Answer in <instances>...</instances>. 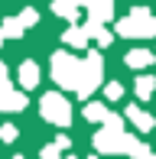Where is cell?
<instances>
[{
    "label": "cell",
    "mask_w": 156,
    "mask_h": 159,
    "mask_svg": "<svg viewBox=\"0 0 156 159\" xmlns=\"http://www.w3.org/2000/svg\"><path fill=\"white\" fill-rule=\"evenodd\" d=\"M39 111H42V117H46V120H52L55 127H68V124H72V104H68L62 94H55V91L42 94Z\"/></svg>",
    "instance_id": "277c9868"
},
{
    "label": "cell",
    "mask_w": 156,
    "mask_h": 159,
    "mask_svg": "<svg viewBox=\"0 0 156 159\" xmlns=\"http://www.w3.org/2000/svg\"><path fill=\"white\" fill-rule=\"evenodd\" d=\"M88 30H85V26H81V30H68L65 33V42H68V46H78V49H85V46H88Z\"/></svg>",
    "instance_id": "8fae6325"
},
{
    "label": "cell",
    "mask_w": 156,
    "mask_h": 159,
    "mask_svg": "<svg viewBox=\"0 0 156 159\" xmlns=\"http://www.w3.org/2000/svg\"><path fill=\"white\" fill-rule=\"evenodd\" d=\"M153 159H156V156H153Z\"/></svg>",
    "instance_id": "44dd1931"
},
{
    "label": "cell",
    "mask_w": 156,
    "mask_h": 159,
    "mask_svg": "<svg viewBox=\"0 0 156 159\" xmlns=\"http://www.w3.org/2000/svg\"><path fill=\"white\" fill-rule=\"evenodd\" d=\"M101 84V52H88L81 68V84H78V98H88L91 91Z\"/></svg>",
    "instance_id": "8992f818"
},
{
    "label": "cell",
    "mask_w": 156,
    "mask_h": 159,
    "mask_svg": "<svg viewBox=\"0 0 156 159\" xmlns=\"http://www.w3.org/2000/svg\"><path fill=\"white\" fill-rule=\"evenodd\" d=\"M20 84H23L26 91L39 84V65L36 62H23V65H20Z\"/></svg>",
    "instance_id": "ba28073f"
},
{
    "label": "cell",
    "mask_w": 156,
    "mask_h": 159,
    "mask_svg": "<svg viewBox=\"0 0 156 159\" xmlns=\"http://www.w3.org/2000/svg\"><path fill=\"white\" fill-rule=\"evenodd\" d=\"M153 88H156V78H150V75H143V78H137V94L143 98V101H146V98L153 94Z\"/></svg>",
    "instance_id": "5bb4252c"
},
{
    "label": "cell",
    "mask_w": 156,
    "mask_h": 159,
    "mask_svg": "<svg viewBox=\"0 0 156 159\" xmlns=\"http://www.w3.org/2000/svg\"><path fill=\"white\" fill-rule=\"evenodd\" d=\"M117 36H137V39L156 36V16L146 10V7H133L130 16H124L117 23Z\"/></svg>",
    "instance_id": "3957f363"
},
{
    "label": "cell",
    "mask_w": 156,
    "mask_h": 159,
    "mask_svg": "<svg viewBox=\"0 0 156 159\" xmlns=\"http://www.w3.org/2000/svg\"><path fill=\"white\" fill-rule=\"evenodd\" d=\"M85 117H88V120H108L111 114H108V107H104V104H98V101H91V104L85 107Z\"/></svg>",
    "instance_id": "7c38bea8"
},
{
    "label": "cell",
    "mask_w": 156,
    "mask_h": 159,
    "mask_svg": "<svg viewBox=\"0 0 156 159\" xmlns=\"http://www.w3.org/2000/svg\"><path fill=\"white\" fill-rule=\"evenodd\" d=\"M75 3H81L85 10L91 13V16H88V23H85V30H88V33L98 39V36L104 33L101 26L108 23V20H111V13H114V0H75Z\"/></svg>",
    "instance_id": "5b68a950"
},
{
    "label": "cell",
    "mask_w": 156,
    "mask_h": 159,
    "mask_svg": "<svg viewBox=\"0 0 156 159\" xmlns=\"http://www.w3.org/2000/svg\"><path fill=\"white\" fill-rule=\"evenodd\" d=\"M127 117H130L133 124H137V130H153V124H156L150 114H146V111H140L137 104H130V107H127Z\"/></svg>",
    "instance_id": "30bf717a"
},
{
    "label": "cell",
    "mask_w": 156,
    "mask_h": 159,
    "mask_svg": "<svg viewBox=\"0 0 156 159\" xmlns=\"http://www.w3.org/2000/svg\"><path fill=\"white\" fill-rule=\"evenodd\" d=\"M0 88H10V81H7V65L0 62Z\"/></svg>",
    "instance_id": "d6986e66"
},
{
    "label": "cell",
    "mask_w": 156,
    "mask_h": 159,
    "mask_svg": "<svg viewBox=\"0 0 156 159\" xmlns=\"http://www.w3.org/2000/svg\"><path fill=\"white\" fill-rule=\"evenodd\" d=\"M13 159H23V156H13Z\"/></svg>",
    "instance_id": "ffe728a7"
},
{
    "label": "cell",
    "mask_w": 156,
    "mask_h": 159,
    "mask_svg": "<svg viewBox=\"0 0 156 159\" xmlns=\"http://www.w3.org/2000/svg\"><path fill=\"white\" fill-rule=\"evenodd\" d=\"M42 159H59V146H42Z\"/></svg>",
    "instance_id": "ac0fdd59"
},
{
    "label": "cell",
    "mask_w": 156,
    "mask_h": 159,
    "mask_svg": "<svg viewBox=\"0 0 156 159\" xmlns=\"http://www.w3.org/2000/svg\"><path fill=\"white\" fill-rule=\"evenodd\" d=\"M94 146L98 149H104V153H114V149H120V153H130L133 159H153L150 156V149L143 146L140 140H133V136H127L124 130H104V133H98L94 136Z\"/></svg>",
    "instance_id": "6da1fadb"
},
{
    "label": "cell",
    "mask_w": 156,
    "mask_h": 159,
    "mask_svg": "<svg viewBox=\"0 0 156 159\" xmlns=\"http://www.w3.org/2000/svg\"><path fill=\"white\" fill-rule=\"evenodd\" d=\"M26 107V98L13 88H0V111H23Z\"/></svg>",
    "instance_id": "52a82bcc"
},
{
    "label": "cell",
    "mask_w": 156,
    "mask_h": 159,
    "mask_svg": "<svg viewBox=\"0 0 156 159\" xmlns=\"http://www.w3.org/2000/svg\"><path fill=\"white\" fill-rule=\"evenodd\" d=\"M0 30H3V36H7V39H16V36H23V30H26V26H23V20L16 16V20H7Z\"/></svg>",
    "instance_id": "4fadbf2b"
},
{
    "label": "cell",
    "mask_w": 156,
    "mask_h": 159,
    "mask_svg": "<svg viewBox=\"0 0 156 159\" xmlns=\"http://www.w3.org/2000/svg\"><path fill=\"white\" fill-rule=\"evenodd\" d=\"M156 59V52H150V49H133V52H127V65H130V68H146V65H150Z\"/></svg>",
    "instance_id": "9c48e42d"
},
{
    "label": "cell",
    "mask_w": 156,
    "mask_h": 159,
    "mask_svg": "<svg viewBox=\"0 0 156 159\" xmlns=\"http://www.w3.org/2000/svg\"><path fill=\"white\" fill-rule=\"evenodd\" d=\"M0 140H3V143H13V140H16V127H13V124H3V127H0Z\"/></svg>",
    "instance_id": "9a60e30c"
},
{
    "label": "cell",
    "mask_w": 156,
    "mask_h": 159,
    "mask_svg": "<svg viewBox=\"0 0 156 159\" xmlns=\"http://www.w3.org/2000/svg\"><path fill=\"white\" fill-rule=\"evenodd\" d=\"M20 20H23V26H33V23L39 20V13H36V10H23V13H20Z\"/></svg>",
    "instance_id": "e0dca14e"
},
{
    "label": "cell",
    "mask_w": 156,
    "mask_h": 159,
    "mask_svg": "<svg viewBox=\"0 0 156 159\" xmlns=\"http://www.w3.org/2000/svg\"><path fill=\"white\" fill-rule=\"evenodd\" d=\"M104 94H108L111 101H117L120 94H124V88H120V84H117V81H111V84H108V88H104Z\"/></svg>",
    "instance_id": "2e32d148"
},
{
    "label": "cell",
    "mask_w": 156,
    "mask_h": 159,
    "mask_svg": "<svg viewBox=\"0 0 156 159\" xmlns=\"http://www.w3.org/2000/svg\"><path fill=\"white\" fill-rule=\"evenodd\" d=\"M81 68H85V62H78L72 52H55L52 55V78L62 84V88L78 91V84H81Z\"/></svg>",
    "instance_id": "7a4b0ae2"
}]
</instances>
